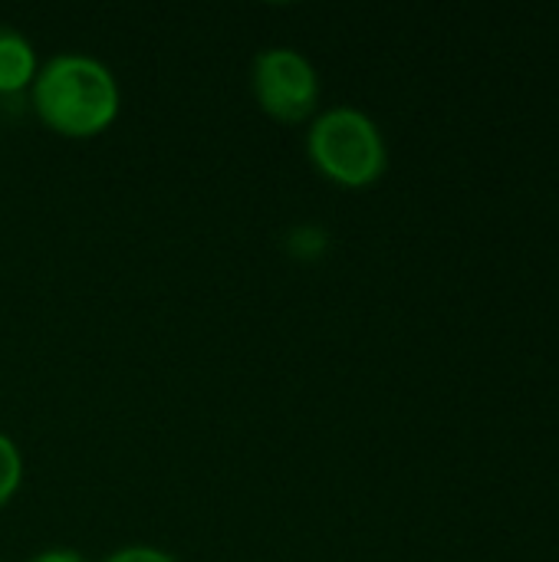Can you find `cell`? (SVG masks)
<instances>
[{
	"instance_id": "6",
	"label": "cell",
	"mask_w": 559,
	"mask_h": 562,
	"mask_svg": "<svg viewBox=\"0 0 559 562\" xmlns=\"http://www.w3.org/2000/svg\"><path fill=\"white\" fill-rule=\"evenodd\" d=\"M290 237H293L290 247H293L297 257H300V250H303V257H316V254L326 247V234H323L320 227H300V231H293Z\"/></svg>"
},
{
	"instance_id": "5",
	"label": "cell",
	"mask_w": 559,
	"mask_h": 562,
	"mask_svg": "<svg viewBox=\"0 0 559 562\" xmlns=\"http://www.w3.org/2000/svg\"><path fill=\"white\" fill-rule=\"evenodd\" d=\"M20 481H23V458H20L16 445L0 431V507L10 504Z\"/></svg>"
},
{
	"instance_id": "1",
	"label": "cell",
	"mask_w": 559,
	"mask_h": 562,
	"mask_svg": "<svg viewBox=\"0 0 559 562\" xmlns=\"http://www.w3.org/2000/svg\"><path fill=\"white\" fill-rule=\"evenodd\" d=\"M36 115L59 135L89 138L119 115V82L112 69L89 53H59L36 69L30 86Z\"/></svg>"
},
{
	"instance_id": "7",
	"label": "cell",
	"mask_w": 559,
	"mask_h": 562,
	"mask_svg": "<svg viewBox=\"0 0 559 562\" xmlns=\"http://www.w3.org/2000/svg\"><path fill=\"white\" fill-rule=\"evenodd\" d=\"M105 562H175L168 553L155 550V547H122L115 550Z\"/></svg>"
},
{
	"instance_id": "2",
	"label": "cell",
	"mask_w": 559,
	"mask_h": 562,
	"mask_svg": "<svg viewBox=\"0 0 559 562\" xmlns=\"http://www.w3.org/2000/svg\"><path fill=\"white\" fill-rule=\"evenodd\" d=\"M306 151L329 181L346 188L372 184L385 168V142L379 125L353 105L320 112L306 132Z\"/></svg>"
},
{
	"instance_id": "4",
	"label": "cell",
	"mask_w": 559,
	"mask_h": 562,
	"mask_svg": "<svg viewBox=\"0 0 559 562\" xmlns=\"http://www.w3.org/2000/svg\"><path fill=\"white\" fill-rule=\"evenodd\" d=\"M36 79V49L33 43L13 30L0 23V95H20L23 89H30Z\"/></svg>"
},
{
	"instance_id": "3",
	"label": "cell",
	"mask_w": 559,
	"mask_h": 562,
	"mask_svg": "<svg viewBox=\"0 0 559 562\" xmlns=\"http://www.w3.org/2000/svg\"><path fill=\"white\" fill-rule=\"evenodd\" d=\"M250 86L260 109L280 122H303L316 112L320 102V76L313 63L290 46L260 49L254 59Z\"/></svg>"
},
{
	"instance_id": "8",
	"label": "cell",
	"mask_w": 559,
	"mask_h": 562,
	"mask_svg": "<svg viewBox=\"0 0 559 562\" xmlns=\"http://www.w3.org/2000/svg\"><path fill=\"white\" fill-rule=\"evenodd\" d=\"M30 562H86V560H82V553H76V550H69V547H53V550L36 553Z\"/></svg>"
}]
</instances>
